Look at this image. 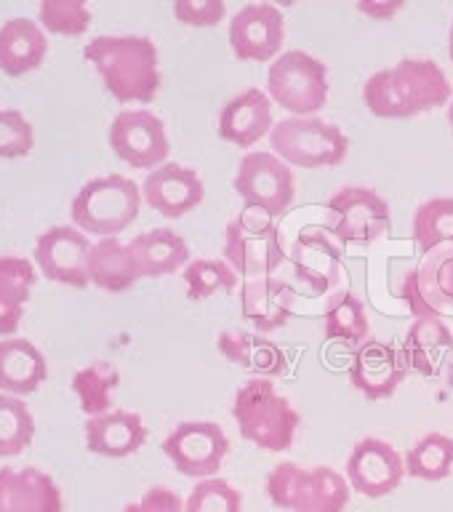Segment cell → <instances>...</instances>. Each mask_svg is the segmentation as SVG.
<instances>
[{
	"mask_svg": "<svg viewBox=\"0 0 453 512\" xmlns=\"http://www.w3.org/2000/svg\"><path fill=\"white\" fill-rule=\"evenodd\" d=\"M363 102L376 118H414L453 102L451 80L432 59H403L366 80Z\"/></svg>",
	"mask_w": 453,
	"mask_h": 512,
	"instance_id": "obj_1",
	"label": "cell"
},
{
	"mask_svg": "<svg viewBox=\"0 0 453 512\" xmlns=\"http://www.w3.org/2000/svg\"><path fill=\"white\" fill-rule=\"evenodd\" d=\"M86 59L104 88L120 104H150L158 96V46L144 35H99L86 46Z\"/></svg>",
	"mask_w": 453,
	"mask_h": 512,
	"instance_id": "obj_2",
	"label": "cell"
},
{
	"mask_svg": "<svg viewBox=\"0 0 453 512\" xmlns=\"http://www.w3.org/2000/svg\"><path fill=\"white\" fill-rule=\"evenodd\" d=\"M232 419L238 422L240 435L264 448V451H288L302 424L291 400L283 398L275 384L267 379H248L235 395Z\"/></svg>",
	"mask_w": 453,
	"mask_h": 512,
	"instance_id": "obj_3",
	"label": "cell"
},
{
	"mask_svg": "<svg viewBox=\"0 0 453 512\" xmlns=\"http://www.w3.org/2000/svg\"><path fill=\"white\" fill-rule=\"evenodd\" d=\"M142 208V187L128 176H96L78 190L70 203L72 227L86 235L115 238L136 222Z\"/></svg>",
	"mask_w": 453,
	"mask_h": 512,
	"instance_id": "obj_4",
	"label": "cell"
},
{
	"mask_svg": "<svg viewBox=\"0 0 453 512\" xmlns=\"http://www.w3.org/2000/svg\"><path fill=\"white\" fill-rule=\"evenodd\" d=\"M350 480L334 467L304 470L294 462L272 467L267 475V496L288 512H344L350 504Z\"/></svg>",
	"mask_w": 453,
	"mask_h": 512,
	"instance_id": "obj_5",
	"label": "cell"
},
{
	"mask_svg": "<svg viewBox=\"0 0 453 512\" xmlns=\"http://www.w3.org/2000/svg\"><path fill=\"white\" fill-rule=\"evenodd\" d=\"M283 235L270 214L259 208H243L224 232V262L238 272L240 278H270L280 264L286 262Z\"/></svg>",
	"mask_w": 453,
	"mask_h": 512,
	"instance_id": "obj_6",
	"label": "cell"
},
{
	"mask_svg": "<svg viewBox=\"0 0 453 512\" xmlns=\"http://www.w3.org/2000/svg\"><path fill=\"white\" fill-rule=\"evenodd\" d=\"M267 96L296 118H312L328 102V67L299 48L283 51L270 64Z\"/></svg>",
	"mask_w": 453,
	"mask_h": 512,
	"instance_id": "obj_7",
	"label": "cell"
},
{
	"mask_svg": "<svg viewBox=\"0 0 453 512\" xmlns=\"http://www.w3.org/2000/svg\"><path fill=\"white\" fill-rule=\"evenodd\" d=\"M270 150L288 166H339L350 152V139L342 128L320 118H286L270 131Z\"/></svg>",
	"mask_w": 453,
	"mask_h": 512,
	"instance_id": "obj_8",
	"label": "cell"
},
{
	"mask_svg": "<svg viewBox=\"0 0 453 512\" xmlns=\"http://www.w3.org/2000/svg\"><path fill=\"white\" fill-rule=\"evenodd\" d=\"M248 208H259L272 219H278L294 203V171L275 152H246L238 163V174L232 182Z\"/></svg>",
	"mask_w": 453,
	"mask_h": 512,
	"instance_id": "obj_9",
	"label": "cell"
},
{
	"mask_svg": "<svg viewBox=\"0 0 453 512\" xmlns=\"http://www.w3.org/2000/svg\"><path fill=\"white\" fill-rule=\"evenodd\" d=\"M328 230L339 243L368 246L390 235V203L371 187H342L328 200Z\"/></svg>",
	"mask_w": 453,
	"mask_h": 512,
	"instance_id": "obj_10",
	"label": "cell"
},
{
	"mask_svg": "<svg viewBox=\"0 0 453 512\" xmlns=\"http://www.w3.org/2000/svg\"><path fill=\"white\" fill-rule=\"evenodd\" d=\"M110 147L123 163L139 171L166 166L171 142L166 123L150 110H123L110 126Z\"/></svg>",
	"mask_w": 453,
	"mask_h": 512,
	"instance_id": "obj_11",
	"label": "cell"
},
{
	"mask_svg": "<svg viewBox=\"0 0 453 512\" xmlns=\"http://www.w3.org/2000/svg\"><path fill=\"white\" fill-rule=\"evenodd\" d=\"M230 440L216 422H182L163 440V454L184 478H214L222 470Z\"/></svg>",
	"mask_w": 453,
	"mask_h": 512,
	"instance_id": "obj_12",
	"label": "cell"
},
{
	"mask_svg": "<svg viewBox=\"0 0 453 512\" xmlns=\"http://www.w3.org/2000/svg\"><path fill=\"white\" fill-rule=\"evenodd\" d=\"M94 243L88 240L86 232L70 224L48 227L35 243V264L43 272V278L62 283L70 288H86L91 283L88 278V259H91Z\"/></svg>",
	"mask_w": 453,
	"mask_h": 512,
	"instance_id": "obj_13",
	"label": "cell"
},
{
	"mask_svg": "<svg viewBox=\"0 0 453 512\" xmlns=\"http://www.w3.org/2000/svg\"><path fill=\"white\" fill-rule=\"evenodd\" d=\"M400 296L414 318H440L453 312V246L424 254L422 264L403 278Z\"/></svg>",
	"mask_w": 453,
	"mask_h": 512,
	"instance_id": "obj_14",
	"label": "cell"
},
{
	"mask_svg": "<svg viewBox=\"0 0 453 512\" xmlns=\"http://www.w3.org/2000/svg\"><path fill=\"white\" fill-rule=\"evenodd\" d=\"M286 40V19L272 3H248L232 16L230 46L240 62H272Z\"/></svg>",
	"mask_w": 453,
	"mask_h": 512,
	"instance_id": "obj_15",
	"label": "cell"
},
{
	"mask_svg": "<svg viewBox=\"0 0 453 512\" xmlns=\"http://www.w3.org/2000/svg\"><path fill=\"white\" fill-rule=\"evenodd\" d=\"M347 480L352 491L382 499L400 486L406 475V462L398 454V448L382 438H363L355 443L350 459H347Z\"/></svg>",
	"mask_w": 453,
	"mask_h": 512,
	"instance_id": "obj_16",
	"label": "cell"
},
{
	"mask_svg": "<svg viewBox=\"0 0 453 512\" xmlns=\"http://www.w3.org/2000/svg\"><path fill=\"white\" fill-rule=\"evenodd\" d=\"M142 198L152 211H158L168 219H179L203 203L206 187L195 168L182 166V163H166L147 174L142 184Z\"/></svg>",
	"mask_w": 453,
	"mask_h": 512,
	"instance_id": "obj_17",
	"label": "cell"
},
{
	"mask_svg": "<svg viewBox=\"0 0 453 512\" xmlns=\"http://www.w3.org/2000/svg\"><path fill=\"white\" fill-rule=\"evenodd\" d=\"M408 371L403 352L384 342H366L352 355L350 382L368 400H384L403 384Z\"/></svg>",
	"mask_w": 453,
	"mask_h": 512,
	"instance_id": "obj_18",
	"label": "cell"
},
{
	"mask_svg": "<svg viewBox=\"0 0 453 512\" xmlns=\"http://www.w3.org/2000/svg\"><path fill=\"white\" fill-rule=\"evenodd\" d=\"M288 259H291L296 278L315 296L328 294L342 278V251L323 230L302 232Z\"/></svg>",
	"mask_w": 453,
	"mask_h": 512,
	"instance_id": "obj_19",
	"label": "cell"
},
{
	"mask_svg": "<svg viewBox=\"0 0 453 512\" xmlns=\"http://www.w3.org/2000/svg\"><path fill=\"white\" fill-rule=\"evenodd\" d=\"M62 488L38 467H0V512H62Z\"/></svg>",
	"mask_w": 453,
	"mask_h": 512,
	"instance_id": "obj_20",
	"label": "cell"
},
{
	"mask_svg": "<svg viewBox=\"0 0 453 512\" xmlns=\"http://www.w3.org/2000/svg\"><path fill=\"white\" fill-rule=\"evenodd\" d=\"M296 291L280 278L243 280L240 286V312L259 334L278 331L294 315Z\"/></svg>",
	"mask_w": 453,
	"mask_h": 512,
	"instance_id": "obj_21",
	"label": "cell"
},
{
	"mask_svg": "<svg viewBox=\"0 0 453 512\" xmlns=\"http://www.w3.org/2000/svg\"><path fill=\"white\" fill-rule=\"evenodd\" d=\"M272 128V102L259 88H246L243 94L232 96L219 112V136L224 142L238 144L240 150L254 147Z\"/></svg>",
	"mask_w": 453,
	"mask_h": 512,
	"instance_id": "obj_22",
	"label": "cell"
},
{
	"mask_svg": "<svg viewBox=\"0 0 453 512\" xmlns=\"http://www.w3.org/2000/svg\"><path fill=\"white\" fill-rule=\"evenodd\" d=\"M48 379L46 355L22 336L0 339V392L3 395H32Z\"/></svg>",
	"mask_w": 453,
	"mask_h": 512,
	"instance_id": "obj_23",
	"label": "cell"
},
{
	"mask_svg": "<svg viewBox=\"0 0 453 512\" xmlns=\"http://www.w3.org/2000/svg\"><path fill=\"white\" fill-rule=\"evenodd\" d=\"M147 440V427L134 411H110L86 422V446L91 454L123 459L136 454Z\"/></svg>",
	"mask_w": 453,
	"mask_h": 512,
	"instance_id": "obj_24",
	"label": "cell"
},
{
	"mask_svg": "<svg viewBox=\"0 0 453 512\" xmlns=\"http://www.w3.org/2000/svg\"><path fill=\"white\" fill-rule=\"evenodd\" d=\"M48 54L46 32L35 19L14 16L0 27V72L11 78L38 70Z\"/></svg>",
	"mask_w": 453,
	"mask_h": 512,
	"instance_id": "obj_25",
	"label": "cell"
},
{
	"mask_svg": "<svg viewBox=\"0 0 453 512\" xmlns=\"http://www.w3.org/2000/svg\"><path fill=\"white\" fill-rule=\"evenodd\" d=\"M400 352L411 371L422 376H440L453 355L451 328L440 318H416Z\"/></svg>",
	"mask_w": 453,
	"mask_h": 512,
	"instance_id": "obj_26",
	"label": "cell"
},
{
	"mask_svg": "<svg viewBox=\"0 0 453 512\" xmlns=\"http://www.w3.org/2000/svg\"><path fill=\"white\" fill-rule=\"evenodd\" d=\"M219 352L224 358L240 366L248 374H256L259 379L267 376H283L288 371L286 352L280 350L278 344L264 339L262 334H251V331H222Z\"/></svg>",
	"mask_w": 453,
	"mask_h": 512,
	"instance_id": "obj_27",
	"label": "cell"
},
{
	"mask_svg": "<svg viewBox=\"0 0 453 512\" xmlns=\"http://www.w3.org/2000/svg\"><path fill=\"white\" fill-rule=\"evenodd\" d=\"M131 254L134 262L142 272V278H163L171 275L184 264H190V246L179 232L158 227V230H147L136 235L131 243Z\"/></svg>",
	"mask_w": 453,
	"mask_h": 512,
	"instance_id": "obj_28",
	"label": "cell"
},
{
	"mask_svg": "<svg viewBox=\"0 0 453 512\" xmlns=\"http://www.w3.org/2000/svg\"><path fill=\"white\" fill-rule=\"evenodd\" d=\"M35 264L24 256H0V339L16 336L35 286Z\"/></svg>",
	"mask_w": 453,
	"mask_h": 512,
	"instance_id": "obj_29",
	"label": "cell"
},
{
	"mask_svg": "<svg viewBox=\"0 0 453 512\" xmlns=\"http://www.w3.org/2000/svg\"><path fill=\"white\" fill-rule=\"evenodd\" d=\"M88 278H91V286L120 294L134 286L136 280L142 278V272L136 267L134 254L126 243H120L118 238H99L91 248Z\"/></svg>",
	"mask_w": 453,
	"mask_h": 512,
	"instance_id": "obj_30",
	"label": "cell"
},
{
	"mask_svg": "<svg viewBox=\"0 0 453 512\" xmlns=\"http://www.w3.org/2000/svg\"><path fill=\"white\" fill-rule=\"evenodd\" d=\"M371 323H368L366 304L352 291H339L326 302L323 310V336L328 342L366 344Z\"/></svg>",
	"mask_w": 453,
	"mask_h": 512,
	"instance_id": "obj_31",
	"label": "cell"
},
{
	"mask_svg": "<svg viewBox=\"0 0 453 512\" xmlns=\"http://www.w3.org/2000/svg\"><path fill=\"white\" fill-rule=\"evenodd\" d=\"M118 384L120 371L112 366L110 360H96L72 376V392L78 395L80 408L88 419L110 414L112 395L118 390Z\"/></svg>",
	"mask_w": 453,
	"mask_h": 512,
	"instance_id": "obj_32",
	"label": "cell"
},
{
	"mask_svg": "<svg viewBox=\"0 0 453 512\" xmlns=\"http://www.w3.org/2000/svg\"><path fill=\"white\" fill-rule=\"evenodd\" d=\"M453 470V438L443 432H430L416 440L406 456V472L419 480H443Z\"/></svg>",
	"mask_w": 453,
	"mask_h": 512,
	"instance_id": "obj_33",
	"label": "cell"
},
{
	"mask_svg": "<svg viewBox=\"0 0 453 512\" xmlns=\"http://www.w3.org/2000/svg\"><path fill=\"white\" fill-rule=\"evenodd\" d=\"M414 240L422 256L440 246H453V198H432L416 208Z\"/></svg>",
	"mask_w": 453,
	"mask_h": 512,
	"instance_id": "obj_34",
	"label": "cell"
},
{
	"mask_svg": "<svg viewBox=\"0 0 453 512\" xmlns=\"http://www.w3.org/2000/svg\"><path fill=\"white\" fill-rule=\"evenodd\" d=\"M35 438V419L30 408L16 395L0 392V456H19L30 448Z\"/></svg>",
	"mask_w": 453,
	"mask_h": 512,
	"instance_id": "obj_35",
	"label": "cell"
},
{
	"mask_svg": "<svg viewBox=\"0 0 453 512\" xmlns=\"http://www.w3.org/2000/svg\"><path fill=\"white\" fill-rule=\"evenodd\" d=\"M184 286L190 302H206L208 296L230 294L238 286V272L222 259H195L184 267Z\"/></svg>",
	"mask_w": 453,
	"mask_h": 512,
	"instance_id": "obj_36",
	"label": "cell"
},
{
	"mask_svg": "<svg viewBox=\"0 0 453 512\" xmlns=\"http://www.w3.org/2000/svg\"><path fill=\"white\" fill-rule=\"evenodd\" d=\"M38 22L43 30L78 38L91 27V8L80 0H43L38 8Z\"/></svg>",
	"mask_w": 453,
	"mask_h": 512,
	"instance_id": "obj_37",
	"label": "cell"
},
{
	"mask_svg": "<svg viewBox=\"0 0 453 512\" xmlns=\"http://www.w3.org/2000/svg\"><path fill=\"white\" fill-rule=\"evenodd\" d=\"M184 512H243V496L224 478H206L192 488Z\"/></svg>",
	"mask_w": 453,
	"mask_h": 512,
	"instance_id": "obj_38",
	"label": "cell"
},
{
	"mask_svg": "<svg viewBox=\"0 0 453 512\" xmlns=\"http://www.w3.org/2000/svg\"><path fill=\"white\" fill-rule=\"evenodd\" d=\"M35 147V128L19 110L0 107V158H27Z\"/></svg>",
	"mask_w": 453,
	"mask_h": 512,
	"instance_id": "obj_39",
	"label": "cell"
},
{
	"mask_svg": "<svg viewBox=\"0 0 453 512\" xmlns=\"http://www.w3.org/2000/svg\"><path fill=\"white\" fill-rule=\"evenodd\" d=\"M174 16L187 27H214L227 16L224 0H176Z\"/></svg>",
	"mask_w": 453,
	"mask_h": 512,
	"instance_id": "obj_40",
	"label": "cell"
},
{
	"mask_svg": "<svg viewBox=\"0 0 453 512\" xmlns=\"http://www.w3.org/2000/svg\"><path fill=\"white\" fill-rule=\"evenodd\" d=\"M123 512H184V502L171 488L152 486L139 502L126 504Z\"/></svg>",
	"mask_w": 453,
	"mask_h": 512,
	"instance_id": "obj_41",
	"label": "cell"
},
{
	"mask_svg": "<svg viewBox=\"0 0 453 512\" xmlns=\"http://www.w3.org/2000/svg\"><path fill=\"white\" fill-rule=\"evenodd\" d=\"M406 8L403 0H360L358 11L360 14L371 16L376 22H384V19H392L395 14H400Z\"/></svg>",
	"mask_w": 453,
	"mask_h": 512,
	"instance_id": "obj_42",
	"label": "cell"
},
{
	"mask_svg": "<svg viewBox=\"0 0 453 512\" xmlns=\"http://www.w3.org/2000/svg\"><path fill=\"white\" fill-rule=\"evenodd\" d=\"M448 56H451V62H453V22H451V35H448Z\"/></svg>",
	"mask_w": 453,
	"mask_h": 512,
	"instance_id": "obj_43",
	"label": "cell"
},
{
	"mask_svg": "<svg viewBox=\"0 0 453 512\" xmlns=\"http://www.w3.org/2000/svg\"><path fill=\"white\" fill-rule=\"evenodd\" d=\"M446 120H448V126H451V131H453V102H451V107L446 110Z\"/></svg>",
	"mask_w": 453,
	"mask_h": 512,
	"instance_id": "obj_44",
	"label": "cell"
}]
</instances>
